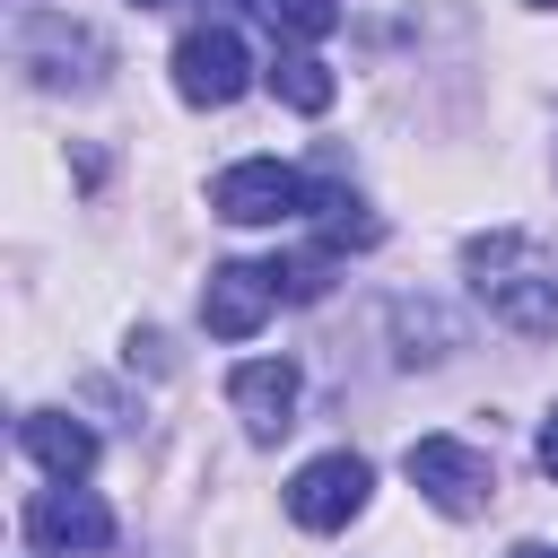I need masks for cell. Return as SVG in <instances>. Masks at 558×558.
Wrapping results in <instances>:
<instances>
[{"mask_svg": "<svg viewBox=\"0 0 558 558\" xmlns=\"http://www.w3.org/2000/svg\"><path fill=\"white\" fill-rule=\"evenodd\" d=\"M462 270H471V296H480L506 331H523V340H549V331H558V262H549L541 235L488 227V235L462 244Z\"/></svg>", "mask_w": 558, "mask_h": 558, "instance_id": "6da1fadb", "label": "cell"}, {"mask_svg": "<svg viewBox=\"0 0 558 558\" xmlns=\"http://www.w3.org/2000/svg\"><path fill=\"white\" fill-rule=\"evenodd\" d=\"M323 192L296 174V166H279V157H244V166H227L218 183H209V209L227 218V227H288V218H305Z\"/></svg>", "mask_w": 558, "mask_h": 558, "instance_id": "7a4b0ae2", "label": "cell"}, {"mask_svg": "<svg viewBox=\"0 0 558 558\" xmlns=\"http://www.w3.org/2000/svg\"><path fill=\"white\" fill-rule=\"evenodd\" d=\"M401 471H410V488H418L436 514H453V523L497 497V462H488L480 445H462V436H418V445L401 453Z\"/></svg>", "mask_w": 558, "mask_h": 558, "instance_id": "3957f363", "label": "cell"}, {"mask_svg": "<svg viewBox=\"0 0 558 558\" xmlns=\"http://www.w3.org/2000/svg\"><path fill=\"white\" fill-rule=\"evenodd\" d=\"M253 87V52H244V35L235 26H192L183 44H174V96L183 105H235Z\"/></svg>", "mask_w": 558, "mask_h": 558, "instance_id": "277c9868", "label": "cell"}, {"mask_svg": "<svg viewBox=\"0 0 558 558\" xmlns=\"http://www.w3.org/2000/svg\"><path fill=\"white\" fill-rule=\"evenodd\" d=\"M366 488H375V471H366L357 453H314V462L288 480V523H305V532H340V523L366 514Z\"/></svg>", "mask_w": 558, "mask_h": 558, "instance_id": "5b68a950", "label": "cell"}, {"mask_svg": "<svg viewBox=\"0 0 558 558\" xmlns=\"http://www.w3.org/2000/svg\"><path fill=\"white\" fill-rule=\"evenodd\" d=\"M270 305H279V270L270 262H218L209 288H201V323L218 340H253L270 323Z\"/></svg>", "mask_w": 558, "mask_h": 558, "instance_id": "8992f818", "label": "cell"}, {"mask_svg": "<svg viewBox=\"0 0 558 558\" xmlns=\"http://www.w3.org/2000/svg\"><path fill=\"white\" fill-rule=\"evenodd\" d=\"M26 541H35V549H105V541H113V514H105V497H87L78 480H61V488H35V497H26Z\"/></svg>", "mask_w": 558, "mask_h": 558, "instance_id": "52a82bcc", "label": "cell"}, {"mask_svg": "<svg viewBox=\"0 0 558 558\" xmlns=\"http://www.w3.org/2000/svg\"><path fill=\"white\" fill-rule=\"evenodd\" d=\"M227 401H235V418H244V436H288L296 427V366L288 357H244L235 375H227Z\"/></svg>", "mask_w": 558, "mask_h": 558, "instance_id": "ba28073f", "label": "cell"}, {"mask_svg": "<svg viewBox=\"0 0 558 558\" xmlns=\"http://www.w3.org/2000/svg\"><path fill=\"white\" fill-rule=\"evenodd\" d=\"M17 445H26L52 480H87V471H96V436H87L70 410H26V418H17Z\"/></svg>", "mask_w": 558, "mask_h": 558, "instance_id": "9c48e42d", "label": "cell"}, {"mask_svg": "<svg viewBox=\"0 0 558 558\" xmlns=\"http://www.w3.org/2000/svg\"><path fill=\"white\" fill-rule=\"evenodd\" d=\"M270 87H279L296 113H323V105L340 96V87H331V70H323L314 52H279V61H270Z\"/></svg>", "mask_w": 558, "mask_h": 558, "instance_id": "30bf717a", "label": "cell"}, {"mask_svg": "<svg viewBox=\"0 0 558 558\" xmlns=\"http://www.w3.org/2000/svg\"><path fill=\"white\" fill-rule=\"evenodd\" d=\"M314 209H323V244H331V253H349V244H357V253H366V244H384V218H375L366 201H349V192H323Z\"/></svg>", "mask_w": 558, "mask_h": 558, "instance_id": "8fae6325", "label": "cell"}, {"mask_svg": "<svg viewBox=\"0 0 558 558\" xmlns=\"http://www.w3.org/2000/svg\"><path fill=\"white\" fill-rule=\"evenodd\" d=\"M392 340H401V357L418 366V357H445V349H453V323H445L436 305H392Z\"/></svg>", "mask_w": 558, "mask_h": 558, "instance_id": "7c38bea8", "label": "cell"}, {"mask_svg": "<svg viewBox=\"0 0 558 558\" xmlns=\"http://www.w3.org/2000/svg\"><path fill=\"white\" fill-rule=\"evenodd\" d=\"M270 270H279V296H288V305H314V296L331 288V244H305V253L270 262Z\"/></svg>", "mask_w": 558, "mask_h": 558, "instance_id": "4fadbf2b", "label": "cell"}, {"mask_svg": "<svg viewBox=\"0 0 558 558\" xmlns=\"http://www.w3.org/2000/svg\"><path fill=\"white\" fill-rule=\"evenodd\" d=\"M253 9H262L270 26H288V35H305V44L340 26V0H253Z\"/></svg>", "mask_w": 558, "mask_h": 558, "instance_id": "5bb4252c", "label": "cell"}, {"mask_svg": "<svg viewBox=\"0 0 558 558\" xmlns=\"http://www.w3.org/2000/svg\"><path fill=\"white\" fill-rule=\"evenodd\" d=\"M532 453H541V471H549V480H558V410H549V418H541V445H532Z\"/></svg>", "mask_w": 558, "mask_h": 558, "instance_id": "9a60e30c", "label": "cell"}, {"mask_svg": "<svg viewBox=\"0 0 558 558\" xmlns=\"http://www.w3.org/2000/svg\"><path fill=\"white\" fill-rule=\"evenodd\" d=\"M514 558H558V549H549V541H523V549H514Z\"/></svg>", "mask_w": 558, "mask_h": 558, "instance_id": "2e32d148", "label": "cell"}, {"mask_svg": "<svg viewBox=\"0 0 558 558\" xmlns=\"http://www.w3.org/2000/svg\"><path fill=\"white\" fill-rule=\"evenodd\" d=\"M532 9H558V0H532Z\"/></svg>", "mask_w": 558, "mask_h": 558, "instance_id": "e0dca14e", "label": "cell"}, {"mask_svg": "<svg viewBox=\"0 0 558 558\" xmlns=\"http://www.w3.org/2000/svg\"><path fill=\"white\" fill-rule=\"evenodd\" d=\"M140 9H166V0H140Z\"/></svg>", "mask_w": 558, "mask_h": 558, "instance_id": "ac0fdd59", "label": "cell"}]
</instances>
